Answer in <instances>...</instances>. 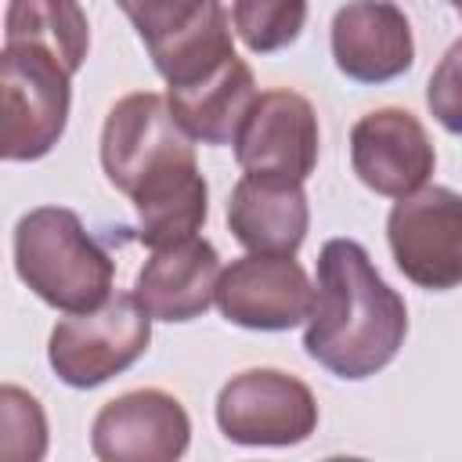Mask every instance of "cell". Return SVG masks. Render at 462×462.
<instances>
[{
	"label": "cell",
	"mask_w": 462,
	"mask_h": 462,
	"mask_svg": "<svg viewBox=\"0 0 462 462\" xmlns=\"http://www.w3.org/2000/svg\"><path fill=\"white\" fill-rule=\"evenodd\" d=\"M426 105L448 134H462V40H455L437 61L426 83Z\"/></svg>",
	"instance_id": "obj_20"
},
{
	"label": "cell",
	"mask_w": 462,
	"mask_h": 462,
	"mask_svg": "<svg viewBox=\"0 0 462 462\" xmlns=\"http://www.w3.org/2000/svg\"><path fill=\"white\" fill-rule=\"evenodd\" d=\"M350 166L375 195L404 199L426 188L437 152L419 116L408 108H375L350 130Z\"/></svg>",
	"instance_id": "obj_12"
},
{
	"label": "cell",
	"mask_w": 462,
	"mask_h": 462,
	"mask_svg": "<svg viewBox=\"0 0 462 462\" xmlns=\"http://www.w3.org/2000/svg\"><path fill=\"white\" fill-rule=\"evenodd\" d=\"M152 321L134 292H116L94 310L61 318L51 332L47 361L65 386H101L148 350Z\"/></svg>",
	"instance_id": "obj_4"
},
{
	"label": "cell",
	"mask_w": 462,
	"mask_h": 462,
	"mask_svg": "<svg viewBox=\"0 0 462 462\" xmlns=\"http://www.w3.org/2000/svg\"><path fill=\"white\" fill-rule=\"evenodd\" d=\"M217 307L238 328L285 332L310 318L314 285L289 253H249L220 271Z\"/></svg>",
	"instance_id": "obj_10"
},
{
	"label": "cell",
	"mask_w": 462,
	"mask_h": 462,
	"mask_svg": "<svg viewBox=\"0 0 462 462\" xmlns=\"http://www.w3.org/2000/svg\"><path fill=\"white\" fill-rule=\"evenodd\" d=\"M318 144L314 105L289 87H274L253 101L235 137V159L249 177L303 184L318 166Z\"/></svg>",
	"instance_id": "obj_9"
},
{
	"label": "cell",
	"mask_w": 462,
	"mask_h": 462,
	"mask_svg": "<svg viewBox=\"0 0 462 462\" xmlns=\"http://www.w3.org/2000/svg\"><path fill=\"white\" fill-rule=\"evenodd\" d=\"M336 69L354 83H390L415 61V40L393 0H350L332 18Z\"/></svg>",
	"instance_id": "obj_13"
},
{
	"label": "cell",
	"mask_w": 462,
	"mask_h": 462,
	"mask_svg": "<svg viewBox=\"0 0 462 462\" xmlns=\"http://www.w3.org/2000/svg\"><path fill=\"white\" fill-rule=\"evenodd\" d=\"M408 336V307L383 282L368 249L354 238H328L318 253V289L303 350L339 379L383 372Z\"/></svg>",
	"instance_id": "obj_2"
},
{
	"label": "cell",
	"mask_w": 462,
	"mask_h": 462,
	"mask_svg": "<svg viewBox=\"0 0 462 462\" xmlns=\"http://www.w3.org/2000/svg\"><path fill=\"white\" fill-rule=\"evenodd\" d=\"M152 54L155 72L177 87L235 54L231 14L220 0H116Z\"/></svg>",
	"instance_id": "obj_6"
},
{
	"label": "cell",
	"mask_w": 462,
	"mask_h": 462,
	"mask_svg": "<svg viewBox=\"0 0 462 462\" xmlns=\"http://www.w3.org/2000/svg\"><path fill=\"white\" fill-rule=\"evenodd\" d=\"M390 253L408 282L430 292L462 285V195L426 184L393 202L386 217Z\"/></svg>",
	"instance_id": "obj_8"
},
{
	"label": "cell",
	"mask_w": 462,
	"mask_h": 462,
	"mask_svg": "<svg viewBox=\"0 0 462 462\" xmlns=\"http://www.w3.org/2000/svg\"><path fill=\"white\" fill-rule=\"evenodd\" d=\"M101 170L137 206V242L166 249L195 238L209 213V188L195 144L177 123L170 97L134 90L119 97L101 126Z\"/></svg>",
	"instance_id": "obj_1"
},
{
	"label": "cell",
	"mask_w": 462,
	"mask_h": 462,
	"mask_svg": "<svg viewBox=\"0 0 462 462\" xmlns=\"http://www.w3.org/2000/svg\"><path fill=\"white\" fill-rule=\"evenodd\" d=\"M4 43L43 51L76 76L90 51V22L79 0H11L4 18Z\"/></svg>",
	"instance_id": "obj_17"
},
{
	"label": "cell",
	"mask_w": 462,
	"mask_h": 462,
	"mask_svg": "<svg viewBox=\"0 0 462 462\" xmlns=\"http://www.w3.org/2000/svg\"><path fill=\"white\" fill-rule=\"evenodd\" d=\"M47 451V415L22 386L0 390V458L36 462Z\"/></svg>",
	"instance_id": "obj_19"
},
{
	"label": "cell",
	"mask_w": 462,
	"mask_h": 462,
	"mask_svg": "<svg viewBox=\"0 0 462 462\" xmlns=\"http://www.w3.org/2000/svg\"><path fill=\"white\" fill-rule=\"evenodd\" d=\"M170 108L177 116V123L188 130L191 141L202 144H235L256 94V79L253 69L231 54L224 58L217 69L170 87Z\"/></svg>",
	"instance_id": "obj_15"
},
{
	"label": "cell",
	"mask_w": 462,
	"mask_h": 462,
	"mask_svg": "<svg viewBox=\"0 0 462 462\" xmlns=\"http://www.w3.org/2000/svg\"><path fill=\"white\" fill-rule=\"evenodd\" d=\"M14 271L47 307L79 314L112 296L116 260L65 206H36L14 224Z\"/></svg>",
	"instance_id": "obj_3"
},
{
	"label": "cell",
	"mask_w": 462,
	"mask_h": 462,
	"mask_svg": "<svg viewBox=\"0 0 462 462\" xmlns=\"http://www.w3.org/2000/svg\"><path fill=\"white\" fill-rule=\"evenodd\" d=\"M191 419L166 390H130L112 397L90 426V448L105 462H173L188 451Z\"/></svg>",
	"instance_id": "obj_11"
},
{
	"label": "cell",
	"mask_w": 462,
	"mask_h": 462,
	"mask_svg": "<svg viewBox=\"0 0 462 462\" xmlns=\"http://www.w3.org/2000/svg\"><path fill=\"white\" fill-rule=\"evenodd\" d=\"M231 25L253 54H274L300 40L307 25V0H235Z\"/></svg>",
	"instance_id": "obj_18"
},
{
	"label": "cell",
	"mask_w": 462,
	"mask_h": 462,
	"mask_svg": "<svg viewBox=\"0 0 462 462\" xmlns=\"http://www.w3.org/2000/svg\"><path fill=\"white\" fill-rule=\"evenodd\" d=\"M217 426L245 448H289L318 430V401L310 386L289 372L245 368L217 393Z\"/></svg>",
	"instance_id": "obj_7"
},
{
	"label": "cell",
	"mask_w": 462,
	"mask_h": 462,
	"mask_svg": "<svg viewBox=\"0 0 462 462\" xmlns=\"http://www.w3.org/2000/svg\"><path fill=\"white\" fill-rule=\"evenodd\" d=\"M451 4H455V11H458V14H462V0H451Z\"/></svg>",
	"instance_id": "obj_21"
},
{
	"label": "cell",
	"mask_w": 462,
	"mask_h": 462,
	"mask_svg": "<svg viewBox=\"0 0 462 462\" xmlns=\"http://www.w3.org/2000/svg\"><path fill=\"white\" fill-rule=\"evenodd\" d=\"M220 256L206 238L152 249L134 278V296L155 321H191L217 303Z\"/></svg>",
	"instance_id": "obj_14"
},
{
	"label": "cell",
	"mask_w": 462,
	"mask_h": 462,
	"mask_svg": "<svg viewBox=\"0 0 462 462\" xmlns=\"http://www.w3.org/2000/svg\"><path fill=\"white\" fill-rule=\"evenodd\" d=\"M227 227L249 253H296L310 227L303 184L242 177L227 199Z\"/></svg>",
	"instance_id": "obj_16"
},
{
	"label": "cell",
	"mask_w": 462,
	"mask_h": 462,
	"mask_svg": "<svg viewBox=\"0 0 462 462\" xmlns=\"http://www.w3.org/2000/svg\"><path fill=\"white\" fill-rule=\"evenodd\" d=\"M72 72L32 47L0 54V155L7 162L43 159L65 134Z\"/></svg>",
	"instance_id": "obj_5"
}]
</instances>
